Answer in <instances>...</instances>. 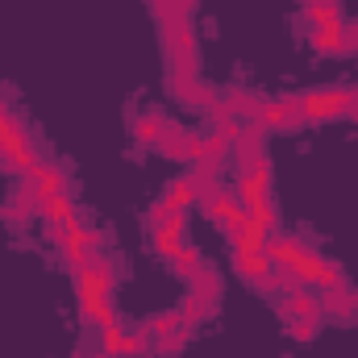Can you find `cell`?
Wrapping results in <instances>:
<instances>
[{
	"mask_svg": "<svg viewBox=\"0 0 358 358\" xmlns=\"http://www.w3.org/2000/svg\"><path fill=\"white\" fill-rule=\"evenodd\" d=\"M229 263H234V271L259 292V296H267V300H275L279 296V279H275V263H271L263 250H229Z\"/></svg>",
	"mask_w": 358,
	"mask_h": 358,
	"instance_id": "obj_3",
	"label": "cell"
},
{
	"mask_svg": "<svg viewBox=\"0 0 358 358\" xmlns=\"http://www.w3.org/2000/svg\"><path fill=\"white\" fill-rule=\"evenodd\" d=\"M179 325H183V308H171V313H159V317H150L142 329H146V334L159 342L163 334H171V329H179Z\"/></svg>",
	"mask_w": 358,
	"mask_h": 358,
	"instance_id": "obj_22",
	"label": "cell"
},
{
	"mask_svg": "<svg viewBox=\"0 0 358 358\" xmlns=\"http://www.w3.org/2000/svg\"><path fill=\"white\" fill-rule=\"evenodd\" d=\"M150 346H155V338H150L142 325H134V329H125L117 358H150Z\"/></svg>",
	"mask_w": 358,
	"mask_h": 358,
	"instance_id": "obj_17",
	"label": "cell"
},
{
	"mask_svg": "<svg viewBox=\"0 0 358 358\" xmlns=\"http://www.w3.org/2000/svg\"><path fill=\"white\" fill-rule=\"evenodd\" d=\"M163 200H167L171 208H183V213H187V208H196V187H192V179H187V176L171 179V183H167V192H163Z\"/></svg>",
	"mask_w": 358,
	"mask_h": 358,
	"instance_id": "obj_18",
	"label": "cell"
},
{
	"mask_svg": "<svg viewBox=\"0 0 358 358\" xmlns=\"http://www.w3.org/2000/svg\"><path fill=\"white\" fill-rule=\"evenodd\" d=\"M300 117L308 125H325V121H358V92L355 88H325V92H300L296 96Z\"/></svg>",
	"mask_w": 358,
	"mask_h": 358,
	"instance_id": "obj_1",
	"label": "cell"
},
{
	"mask_svg": "<svg viewBox=\"0 0 358 358\" xmlns=\"http://www.w3.org/2000/svg\"><path fill=\"white\" fill-rule=\"evenodd\" d=\"M342 42H346V55H358V21H342Z\"/></svg>",
	"mask_w": 358,
	"mask_h": 358,
	"instance_id": "obj_25",
	"label": "cell"
},
{
	"mask_svg": "<svg viewBox=\"0 0 358 358\" xmlns=\"http://www.w3.org/2000/svg\"><path fill=\"white\" fill-rule=\"evenodd\" d=\"M171 267H176V275L183 279V283H187L196 271L204 267V255H200L196 246H179V255H176V263H171Z\"/></svg>",
	"mask_w": 358,
	"mask_h": 358,
	"instance_id": "obj_21",
	"label": "cell"
},
{
	"mask_svg": "<svg viewBox=\"0 0 358 358\" xmlns=\"http://www.w3.org/2000/svg\"><path fill=\"white\" fill-rule=\"evenodd\" d=\"M121 338H125V325H121V321H113V325H104V329H100V346H96V350H104L108 358H117Z\"/></svg>",
	"mask_w": 358,
	"mask_h": 358,
	"instance_id": "obj_23",
	"label": "cell"
},
{
	"mask_svg": "<svg viewBox=\"0 0 358 358\" xmlns=\"http://www.w3.org/2000/svg\"><path fill=\"white\" fill-rule=\"evenodd\" d=\"M192 334H196V325H187V321H183L179 329L163 334V338H159V342L150 346V358H171V355H179V350H183V346L192 342Z\"/></svg>",
	"mask_w": 358,
	"mask_h": 358,
	"instance_id": "obj_16",
	"label": "cell"
},
{
	"mask_svg": "<svg viewBox=\"0 0 358 358\" xmlns=\"http://www.w3.org/2000/svg\"><path fill=\"white\" fill-rule=\"evenodd\" d=\"M187 292H196L208 308H217V304H221V275H217V267H213V263H204V267L187 279Z\"/></svg>",
	"mask_w": 358,
	"mask_h": 358,
	"instance_id": "obj_13",
	"label": "cell"
},
{
	"mask_svg": "<svg viewBox=\"0 0 358 358\" xmlns=\"http://www.w3.org/2000/svg\"><path fill=\"white\" fill-rule=\"evenodd\" d=\"M171 213H176V208H171V204H167V200L159 196V200H155V204L146 208V229H159V225H163V221H167Z\"/></svg>",
	"mask_w": 358,
	"mask_h": 358,
	"instance_id": "obj_24",
	"label": "cell"
},
{
	"mask_svg": "<svg viewBox=\"0 0 358 358\" xmlns=\"http://www.w3.org/2000/svg\"><path fill=\"white\" fill-rule=\"evenodd\" d=\"M179 4H183L187 13H196V8H200V0H179Z\"/></svg>",
	"mask_w": 358,
	"mask_h": 358,
	"instance_id": "obj_26",
	"label": "cell"
},
{
	"mask_svg": "<svg viewBox=\"0 0 358 358\" xmlns=\"http://www.w3.org/2000/svg\"><path fill=\"white\" fill-rule=\"evenodd\" d=\"M38 213H42V196L34 192L29 176H17L13 192H8V200H4V208H0L4 225H13V229H25V225H29Z\"/></svg>",
	"mask_w": 358,
	"mask_h": 358,
	"instance_id": "obj_5",
	"label": "cell"
},
{
	"mask_svg": "<svg viewBox=\"0 0 358 358\" xmlns=\"http://www.w3.org/2000/svg\"><path fill=\"white\" fill-rule=\"evenodd\" d=\"M76 300H80V317L96 325V329H104V325H113L117 321V313H113V296H96V292H76Z\"/></svg>",
	"mask_w": 358,
	"mask_h": 358,
	"instance_id": "obj_12",
	"label": "cell"
},
{
	"mask_svg": "<svg viewBox=\"0 0 358 358\" xmlns=\"http://www.w3.org/2000/svg\"><path fill=\"white\" fill-rule=\"evenodd\" d=\"M283 329H287L292 342H313V338L321 334V317H287Z\"/></svg>",
	"mask_w": 358,
	"mask_h": 358,
	"instance_id": "obj_20",
	"label": "cell"
},
{
	"mask_svg": "<svg viewBox=\"0 0 358 358\" xmlns=\"http://www.w3.org/2000/svg\"><path fill=\"white\" fill-rule=\"evenodd\" d=\"M229 150H234V146H229L221 134H213V129L196 134V129H192V142H187V155H183V163H221Z\"/></svg>",
	"mask_w": 358,
	"mask_h": 358,
	"instance_id": "obj_10",
	"label": "cell"
},
{
	"mask_svg": "<svg viewBox=\"0 0 358 358\" xmlns=\"http://www.w3.org/2000/svg\"><path fill=\"white\" fill-rule=\"evenodd\" d=\"M71 358H88V350H84V346H76V355Z\"/></svg>",
	"mask_w": 358,
	"mask_h": 358,
	"instance_id": "obj_27",
	"label": "cell"
},
{
	"mask_svg": "<svg viewBox=\"0 0 358 358\" xmlns=\"http://www.w3.org/2000/svg\"><path fill=\"white\" fill-rule=\"evenodd\" d=\"M76 292H96V296H113L117 292V267H113V255L108 250L92 255L88 267L76 271Z\"/></svg>",
	"mask_w": 358,
	"mask_h": 358,
	"instance_id": "obj_7",
	"label": "cell"
},
{
	"mask_svg": "<svg viewBox=\"0 0 358 358\" xmlns=\"http://www.w3.org/2000/svg\"><path fill=\"white\" fill-rule=\"evenodd\" d=\"M317 300H321V317L342 321V325H355V321H358V287H355V283L321 287V292H317Z\"/></svg>",
	"mask_w": 358,
	"mask_h": 358,
	"instance_id": "obj_6",
	"label": "cell"
},
{
	"mask_svg": "<svg viewBox=\"0 0 358 358\" xmlns=\"http://www.w3.org/2000/svg\"><path fill=\"white\" fill-rule=\"evenodd\" d=\"M292 275L304 283V287H338V283H350L346 279V271H342V263H334V259H325L317 246H304L300 255H296V263H292Z\"/></svg>",
	"mask_w": 358,
	"mask_h": 358,
	"instance_id": "obj_2",
	"label": "cell"
},
{
	"mask_svg": "<svg viewBox=\"0 0 358 358\" xmlns=\"http://www.w3.org/2000/svg\"><path fill=\"white\" fill-rule=\"evenodd\" d=\"M76 213H80V208H76V196H71V192H55V196L42 200V213H38V217H42L46 225H63V221H71Z\"/></svg>",
	"mask_w": 358,
	"mask_h": 358,
	"instance_id": "obj_15",
	"label": "cell"
},
{
	"mask_svg": "<svg viewBox=\"0 0 358 358\" xmlns=\"http://www.w3.org/2000/svg\"><path fill=\"white\" fill-rule=\"evenodd\" d=\"M255 121H259L267 134H296V129H308V121L300 117L296 96H263Z\"/></svg>",
	"mask_w": 358,
	"mask_h": 358,
	"instance_id": "obj_4",
	"label": "cell"
},
{
	"mask_svg": "<svg viewBox=\"0 0 358 358\" xmlns=\"http://www.w3.org/2000/svg\"><path fill=\"white\" fill-rule=\"evenodd\" d=\"M167 125H171V117L159 113V108H138V113H129V138H134L138 146H146V150H159Z\"/></svg>",
	"mask_w": 358,
	"mask_h": 358,
	"instance_id": "obj_8",
	"label": "cell"
},
{
	"mask_svg": "<svg viewBox=\"0 0 358 358\" xmlns=\"http://www.w3.org/2000/svg\"><path fill=\"white\" fill-rule=\"evenodd\" d=\"M29 183H34V192L46 200V196H55V192H71V171L59 163V159H38L34 163V171H29Z\"/></svg>",
	"mask_w": 358,
	"mask_h": 358,
	"instance_id": "obj_9",
	"label": "cell"
},
{
	"mask_svg": "<svg viewBox=\"0 0 358 358\" xmlns=\"http://www.w3.org/2000/svg\"><path fill=\"white\" fill-rule=\"evenodd\" d=\"M150 246H155V255H159L163 263H176L179 246H183V238H179V234H171L167 225H159V229H150Z\"/></svg>",
	"mask_w": 358,
	"mask_h": 358,
	"instance_id": "obj_19",
	"label": "cell"
},
{
	"mask_svg": "<svg viewBox=\"0 0 358 358\" xmlns=\"http://www.w3.org/2000/svg\"><path fill=\"white\" fill-rule=\"evenodd\" d=\"M300 21H304L308 29H329V25H342L346 13H342V0H321V4H308V8L300 13Z\"/></svg>",
	"mask_w": 358,
	"mask_h": 358,
	"instance_id": "obj_14",
	"label": "cell"
},
{
	"mask_svg": "<svg viewBox=\"0 0 358 358\" xmlns=\"http://www.w3.org/2000/svg\"><path fill=\"white\" fill-rule=\"evenodd\" d=\"M88 358H108V355H104V350H88Z\"/></svg>",
	"mask_w": 358,
	"mask_h": 358,
	"instance_id": "obj_28",
	"label": "cell"
},
{
	"mask_svg": "<svg viewBox=\"0 0 358 358\" xmlns=\"http://www.w3.org/2000/svg\"><path fill=\"white\" fill-rule=\"evenodd\" d=\"M304 246H308V242H304L300 234H287V229H275V234L267 238V246H263V255H267V259L275 263V267H292V263H296V255H300Z\"/></svg>",
	"mask_w": 358,
	"mask_h": 358,
	"instance_id": "obj_11",
	"label": "cell"
}]
</instances>
